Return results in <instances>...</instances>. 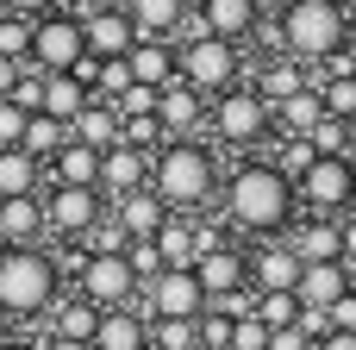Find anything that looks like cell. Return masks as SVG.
Returning <instances> with one entry per match:
<instances>
[{"label":"cell","mask_w":356,"mask_h":350,"mask_svg":"<svg viewBox=\"0 0 356 350\" xmlns=\"http://www.w3.org/2000/svg\"><path fill=\"white\" fill-rule=\"evenodd\" d=\"M275 31L294 63H325L350 44V13H344V0H288L275 13Z\"/></svg>","instance_id":"cell-2"},{"label":"cell","mask_w":356,"mask_h":350,"mask_svg":"<svg viewBox=\"0 0 356 350\" xmlns=\"http://www.w3.org/2000/svg\"><path fill=\"white\" fill-rule=\"evenodd\" d=\"M138 188H150V157L131 150V144H113V150L100 157V194L125 200V194H138Z\"/></svg>","instance_id":"cell-17"},{"label":"cell","mask_w":356,"mask_h":350,"mask_svg":"<svg viewBox=\"0 0 356 350\" xmlns=\"http://www.w3.org/2000/svg\"><path fill=\"white\" fill-rule=\"evenodd\" d=\"M344 13H350V25H356V0H344Z\"/></svg>","instance_id":"cell-55"},{"label":"cell","mask_w":356,"mask_h":350,"mask_svg":"<svg viewBox=\"0 0 356 350\" xmlns=\"http://www.w3.org/2000/svg\"><path fill=\"white\" fill-rule=\"evenodd\" d=\"M25 63H31V69H44V75H75V69L88 63L81 19H69V13L38 19V25H31V56H25Z\"/></svg>","instance_id":"cell-5"},{"label":"cell","mask_w":356,"mask_h":350,"mask_svg":"<svg viewBox=\"0 0 356 350\" xmlns=\"http://www.w3.org/2000/svg\"><path fill=\"white\" fill-rule=\"evenodd\" d=\"M319 100H325V113H332V119L356 125V75H338V81H325V88H319Z\"/></svg>","instance_id":"cell-36"},{"label":"cell","mask_w":356,"mask_h":350,"mask_svg":"<svg viewBox=\"0 0 356 350\" xmlns=\"http://www.w3.org/2000/svg\"><path fill=\"white\" fill-rule=\"evenodd\" d=\"M44 200L38 194H19V200H0V250H38L44 238Z\"/></svg>","instance_id":"cell-16"},{"label":"cell","mask_w":356,"mask_h":350,"mask_svg":"<svg viewBox=\"0 0 356 350\" xmlns=\"http://www.w3.org/2000/svg\"><path fill=\"white\" fill-rule=\"evenodd\" d=\"M81 38H88L94 63H125L131 44H138V31H131L125 13H81Z\"/></svg>","instance_id":"cell-12"},{"label":"cell","mask_w":356,"mask_h":350,"mask_svg":"<svg viewBox=\"0 0 356 350\" xmlns=\"http://www.w3.org/2000/svg\"><path fill=\"white\" fill-rule=\"evenodd\" d=\"M350 132H356V125H344V119L325 113V119L313 125V150H319V157H344V150H350Z\"/></svg>","instance_id":"cell-37"},{"label":"cell","mask_w":356,"mask_h":350,"mask_svg":"<svg viewBox=\"0 0 356 350\" xmlns=\"http://www.w3.org/2000/svg\"><path fill=\"white\" fill-rule=\"evenodd\" d=\"M94 94H88V81L81 75H44V119H56V125H75L81 119V106H88Z\"/></svg>","instance_id":"cell-23"},{"label":"cell","mask_w":356,"mask_h":350,"mask_svg":"<svg viewBox=\"0 0 356 350\" xmlns=\"http://www.w3.org/2000/svg\"><path fill=\"white\" fill-rule=\"evenodd\" d=\"M6 100H13V106H19V113H38V106H44V69H31V63H25V69H19V81H13V94H6Z\"/></svg>","instance_id":"cell-38"},{"label":"cell","mask_w":356,"mask_h":350,"mask_svg":"<svg viewBox=\"0 0 356 350\" xmlns=\"http://www.w3.org/2000/svg\"><path fill=\"white\" fill-rule=\"evenodd\" d=\"M19 69H25V63H6V56H0V100L13 94V81H19Z\"/></svg>","instance_id":"cell-47"},{"label":"cell","mask_w":356,"mask_h":350,"mask_svg":"<svg viewBox=\"0 0 356 350\" xmlns=\"http://www.w3.org/2000/svg\"><path fill=\"white\" fill-rule=\"evenodd\" d=\"M313 350H356V332H325Z\"/></svg>","instance_id":"cell-46"},{"label":"cell","mask_w":356,"mask_h":350,"mask_svg":"<svg viewBox=\"0 0 356 350\" xmlns=\"http://www.w3.org/2000/svg\"><path fill=\"white\" fill-rule=\"evenodd\" d=\"M94 326H100V307H88L81 294L50 307V338H63V344H94Z\"/></svg>","instance_id":"cell-29"},{"label":"cell","mask_w":356,"mask_h":350,"mask_svg":"<svg viewBox=\"0 0 356 350\" xmlns=\"http://www.w3.org/2000/svg\"><path fill=\"white\" fill-rule=\"evenodd\" d=\"M300 257H294V244H263L257 257H250V294H294L300 288Z\"/></svg>","instance_id":"cell-13"},{"label":"cell","mask_w":356,"mask_h":350,"mask_svg":"<svg viewBox=\"0 0 356 350\" xmlns=\"http://www.w3.org/2000/svg\"><path fill=\"white\" fill-rule=\"evenodd\" d=\"M94 350H150V319L138 307H113L94 326Z\"/></svg>","instance_id":"cell-21"},{"label":"cell","mask_w":356,"mask_h":350,"mask_svg":"<svg viewBox=\"0 0 356 350\" xmlns=\"http://www.w3.org/2000/svg\"><path fill=\"white\" fill-rule=\"evenodd\" d=\"M344 157H350V169H356V132H350V150H344Z\"/></svg>","instance_id":"cell-54"},{"label":"cell","mask_w":356,"mask_h":350,"mask_svg":"<svg viewBox=\"0 0 356 350\" xmlns=\"http://www.w3.org/2000/svg\"><path fill=\"white\" fill-rule=\"evenodd\" d=\"M275 119L288 125V138H313V125L325 119V100H319V94L307 88V94H294V100H282V106H275Z\"/></svg>","instance_id":"cell-33"},{"label":"cell","mask_w":356,"mask_h":350,"mask_svg":"<svg viewBox=\"0 0 356 350\" xmlns=\"http://www.w3.org/2000/svg\"><path fill=\"white\" fill-rule=\"evenodd\" d=\"M56 257L44 250H0V313H50L56 307Z\"/></svg>","instance_id":"cell-4"},{"label":"cell","mask_w":356,"mask_h":350,"mask_svg":"<svg viewBox=\"0 0 356 350\" xmlns=\"http://www.w3.org/2000/svg\"><path fill=\"white\" fill-rule=\"evenodd\" d=\"M44 350H94V344H63V338H50Z\"/></svg>","instance_id":"cell-52"},{"label":"cell","mask_w":356,"mask_h":350,"mask_svg":"<svg viewBox=\"0 0 356 350\" xmlns=\"http://www.w3.org/2000/svg\"><path fill=\"white\" fill-rule=\"evenodd\" d=\"M225 213L244 232H282L294 219V182L275 163H244L232 175V188H225Z\"/></svg>","instance_id":"cell-1"},{"label":"cell","mask_w":356,"mask_h":350,"mask_svg":"<svg viewBox=\"0 0 356 350\" xmlns=\"http://www.w3.org/2000/svg\"><path fill=\"white\" fill-rule=\"evenodd\" d=\"M0 56H6V63H25V56H31V25H25V19H6V25H0Z\"/></svg>","instance_id":"cell-40"},{"label":"cell","mask_w":356,"mask_h":350,"mask_svg":"<svg viewBox=\"0 0 356 350\" xmlns=\"http://www.w3.org/2000/svg\"><path fill=\"white\" fill-rule=\"evenodd\" d=\"M38 175H44V163H38V157H25V150H0V200L31 194V188H38Z\"/></svg>","instance_id":"cell-31"},{"label":"cell","mask_w":356,"mask_h":350,"mask_svg":"<svg viewBox=\"0 0 356 350\" xmlns=\"http://www.w3.org/2000/svg\"><path fill=\"white\" fill-rule=\"evenodd\" d=\"M69 138H75V144H88L94 157H106L113 144H125V119H119L106 100H88V106H81V119L69 125Z\"/></svg>","instance_id":"cell-20"},{"label":"cell","mask_w":356,"mask_h":350,"mask_svg":"<svg viewBox=\"0 0 356 350\" xmlns=\"http://www.w3.org/2000/svg\"><path fill=\"white\" fill-rule=\"evenodd\" d=\"M175 75L207 100H219L232 81H238V44H219V38H194V44H181L175 50Z\"/></svg>","instance_id":"cell-6"},{"label":"cell","mask_w":356,"mask_h":350,"mask_svg":"<svg viewBox=\"0 0 356 350\" xmlns=\"http://www.w3.org/2000/svg\"><path fill=\"white\" fill-rule=\"evenodd\" d=\"M294 257H300V263H344V232H338V219H307V225L294 232Z\"/></svg>","instance_id":"cell-26"},{"label":"cell","mask_w":356,"mask_h":350,"mask_svg":"<svg viewBox=\"0 0 356 350\" xmlns=\"http://www.w3.org/2000/svg\"><path fill=\"white\" fill-rule=\"evenodd\" d=\"M44 169L56 175V188H100V157H94L88 144H75V138H69Z\"/></svg>","instance_id":"cell-25"},{"label":"cell","mask_w":356,"mask_h":350,"mask_svg":"<svg viewBox=\"0 0 356 350\" xmlns=\"http://www.w3.org/2000/svg\"><path fill=\"white\" fill-rule=\"evenodd\" d=\"M113 219H119V232H125V238H156V232H163V219H169V207H163L150 188H138V194L113 200Z\"/></svg>","instance_id":"cell-22"},{"label":"cell","mask_w":356,"mask_h":350,"mask_svg":"<svg viewBox=\"0 0 356 350\" xmlns=\"http://www.w3.org/2000/svg\"><path fill=\"white\" fill-rule=\"evenodd\" d=\"M300 194H307V207H313V213H350V200H356V169H350V157H319V163L300 175Z\"/></svg>","instance_id":"cell-10"},{"label":"cell","mask_w":356,"mask_h":350,"mask_svg":"<svg viewBox=\"0 0 356 350\" xmlns=\"http://www.w3.org/2000/svg\"><path fill=\"white\" fill-rule=\"evenodd\" d=\"M344 294H350V269H344V263H307V269H300V288H294L300 313H325V307H338Z\"/></svg>","instance_id":"cell-18"},{"label":"cell","mask_w":356,"mask_h":350,"mask_svg":"<svg viewBox=\"0 0 356 350\" xmlns=\"http://www.w3.org/2000/svg\"><path fill=\"white\" fill-rule=\"evenodd\" d=\"M125 263H131V276H138V294L163 276V250H156V238H131L125 244Z\"/></svg>","instance_id":"cell-34"},{"label":"cell","mask_w":356,"mask_h":350,"mask_svg":"<svg viewBox=\"0 0 356 350\" xmlns=\"http://www.w3.org/2000/svg\"><path fill=\"white\" fill-rule=\"evenodd\" d=\"M75 282H81V301L100 307V313H113V307H138V276H131L125 250H113V257H94V250H88V263H81Z\"/></svg>","instance_id":"cell-7"},{"label":"cell","mask_w":356,"mask_h":350,"mask_svg":"<svg viewBox=\"0 0 356 350\" xmlns=\"http://www.w3.org/2000/svg\"><path fill=\"white\" fill-rule=\"evenodd\" d=\"M338 232H344V263H356V219H338Z\"/></svg>","instance_id":"cell-48"},{"label":"cell","mask_w":356,"mask_h":350,"mask_svg":"<svg viewBox=\"0 0 356 350\" xmlns=\"http://www.w3.org/2000/svg\"><path fill=\"white\" fill-rule=\"evenodd\" d=\"M138 313L144 319H200L207 313V288L194 269H163L144 294H138Z\"/></svg>","instance_id":"cell-8"},{"label":"cell","mask_w":356,"mask_h":350,"mask_svg":"<svg viewBox=\"0 0 356 350\" xmlns=\"http://www.w3.org/2000/svg\"><path fill=\"white\" fill-rule=\"evenodd\" d=\"M6 19H19V13H13V6H6V0H0V25H6Z\"/></svg>","instance_id":"cell-53"},{"label":"cell","mask_w":356,"mask_h":350,"mask_svg":"<svg viewBox=\"0 0 356 350\" xmlns=\"http://www.w3.org/2000/svg\"><path fill=\"white\" fill-rule=\"evenodd\" d=\"M125 69H131V81L150 88V94H163L169 81H181V75H175V50H169V38H138L131 56H125Z\"/></svg>","instance_id":"cell-19"},{"label":"cell","mask_w":356,"mask_h":350,"mask_svg":"<svg viewBox=\"0 0 356 350\" xmlns=\"http://www.w3.org/2000/svg\"><path fill=\"white\" fill-rule=\"evenodd\" d=\"M232 350H269V326H263L257 313L232 319Z\"/></svg>","instance_id":"cell-41"},{"label":"cell","mask_w":356,"mask_h":350,"mask_svg":"<svg viewBox=\"0 0 356 350\" xmlns=\"http://www.w3.org/2000/svg\"><path fill=\"white\" fill-rule=\"evenodd\" d=\"M319 338L307 332V326H288V332H269V350H313Z\"/></svg>","instance_id":"cell-45"},{"label":"cell","mask_w":356,"mask_h":350,"mask_svg":"<svg viewBox=\"0 0 356 350\" xmlns=\"http://www.w3.org/2000/svg\"><path fill=\"white\" fill-rule=\"evenodd\" d=\"M0 350H38V344H25V338H0Z\"/></svg>","instance_id":"cell-51"},{"label":"cell","mask_w":356,"mask_h":350,"mask_svg":"<svg viewBox=\"0 0 356 350\" xmlns=\"http://www.w3.org/2000/svg\"><path fill=\"white\" fill-rule=\"evenodd\" d=\"M350 219H356V200H350Z\"/></svg>","instance_id":"cell-56"},{"label":"cell","mask_w":356,"mask_h":350,"mask_svg":"<svg viewBox=\"0 0 356 350\" xmlns=\"http://www.w3.org/2000/svg\"><path fill=\"white\" fill-rule=\"evenodd\" d=\"M125 19L138 38H169L188 19V0H125Z\"/></svg>","instance_id":"cell-27"},{"label":"cell","mask_w":356,"mask_h":350,"mask_svg":"<svg viewBox=\"0 0 356 350\" xmlns=\"http://www.w3.org/2000/svg\"><path fill=\"white\" fill-rule=\"evenodd\" d=\"M6 6H13V13H50L56 0H6Z\"/></svg>","instance_id":"cell-49"},{"label":"cell","mask_w":356,"mask_h":350,"mask_svg":"<svg viewBox=\"0 0 356 350\" xmlns=\"http://www.w3.org/2000/svg\"><path fill=\"white\" fill-rule=\"evenodd\" d=\"M294 94H307V63H263V75H257V100L275 113L282 100H294Z\"/></svg>","instance_id":"cell-28"},{"label":"cell","mask_w":356,"mask_h":350,"mask_svg":"<svg viewBox=\"0 0 356 350\" xmlns=\"http://www.w3.org/2000/svg\"><path fill=\"white\" fill-rule=\"evenodd\" d=\"M63 144H69V125H56V119H44V113H31V119H25V138H19V150H25V157L50 163Z\"/></svg>","instance_id":"cell-32"},{"label":"cell","mask_w":356,"mask_h":350,"mask_svg":"<svg viewBox=\"0 0 356 350\" xmlns=\"http://www.w3.org/2000/svg\"><path fill=\"white\" fill-rule=\"evenodd\" d=\"M207 119H213V132H219L225 144H257L263 125H269V106L257 100V88H225Z\"/></svg>","instance_id":"cell-9"},{"label":"cell","mask_w":356,"mask_h":350,"mask_svg":"<svg viewBox=\"0 0 356 350\" xmlns=\"http://www.w3.org/2000/svg\"><path fill=\"white\" fill-rule=\"evenodd\" d=\"M100 219H106L100 188H56V194L44 200V225H50V232H63V238H88Z\"/></svg>","instance_id":"cell-11"},{"label":"cell","mask_w":356,"mask_h":350,"mask_svg":"<svg viewBox=\"0 0 356 350\" xmlns=\"http://www.w3.org/2000/svg\"><path fill=\"white\" fill-rule=\"evenodd\" d=\"M350 63H356V50H350Z\"/></svg>","instance_id":"cell-57"},{"label":"cell","mask_w":356,"mask_h":350,"mask_svg":"<svg viewBox=\"0 0 356 350\" xmlns=\"http://www.w3.org/2000/svg\"><path fill=\"white\" fill-rule=\"evenodd\" d=\"M263 25V6L257 0H200V38H219V44H238Z\"/></svg>","instance_id":"cell-14"},{"label":"cell","mask_w":356,"mask_h":350,"mask_svg":"<svg viewBox=\"0 0 356 350\" xmlns=\"http://www.w3.org/2000/svg\"><path fill=\"white\" fill-rule=\"evenodd\" d=\"M194 276H200L207 301H225V294H244V288H250V257H238L232 244H219V250H207V257L194 263Z\"/></svg>","instance_id":"cell-15"},{"label":"cell","mask_w":356,"mask_h":350,"mask_svg":"<svg viewBox=\"0 0 356 350\" xmlns=\"http://www.w3.org/2000/svg\"><path fill=\"white\" fill-rule=\"evenodd\" d=\"M156 119H163V132H194V125H207V100L188 81H169L156 94Z\"/></svg>","instance_id":"cell-24"},{"label":"cell","mask_w":356,"mask_h":350,"mask_svg":"<svg viewBox=\"0 0 356 350\" xmlns=\"http://www.w3.org/2000/svg\"><path fill=\"white\" fill-rule=\"evenodd\" d=\"M150 194L163 207H200L213 194V150L194 138H169L150 157Z\"/></svg>","instance_id":"cell-3"},{"label":"cell","mask_w":356,"mask_h":350,"mask_svg":"<svg viewBox=\"0 0 356 350\" xmlns=\"http://www.w3.org/2000/svg\"><path fill=\"white\" fill-rule=\"evenodd\" d=\"M269 332H288V326H300V301L294 294H257V307H250Z\"/></svg>","instance_id":"cell-35"},{"label":"cell","mask_w":356,"mask_h":350,"mask_svg":"<svg viewBox=\"0 0 356 350\" xmlns=\"http://www.w3.org/2000/svg\"><path fill=\"white\" fill-rule=\"evenodd\" d=\"M200 350H232V319L225 313H200Z\"/></svg>","instance_id":"cell-43"},{"label":"cell","mask_w":356,"mask_h":350,"mask_svg":"<svg viewBox=\"0 0 356 350\" xmlns=\"http://www.w3.org/2000/svg\"><path fill=\"white\" fill-rule=\"evenodd\" d=\"M325 332H356V288L338 301V307H325Z\"/></svg>","instance_id":"cell-44"},{"label":"cell","mask_w":356,"mask_h":350,"mask_svg":"<svg viewBox=\"0 0 356 350\" xmlns=\"http://www.w3.org/2000/svg\"><path fill=\"white\" fill-rule=\"evenodd\" d=\"M81 13H125V0H88Z\"/></svg>","instance_id":"cell-50"},{"label":"cell","mask_w":356,"mask_h":350,"mask_svg":"<svg viewBox=\"0 0 356 350\" xmlns=\"http://www.w3.org/2000/svg\"><path fill=\"white\" fill-rule=\"evenodd\" d=\"M94 88H100V94H106V106H113V100L131 88V69H125V63H94Z\"/></svg>","instance_id":"cell-42"},{"label":"cell","mask_w":356,"mask_h":350,"mask_svg":"<svg viewBox=\"0 0 356 350\" xmlns=\"http://www.w3.org/2000/svg\"><path fill=\"white\" fill-rule=\"evenodd\" d=\"M313 163H319V150H313V138H288V150L275 157V169H282L288 182H300V175H307Z\"/></svg>","instance_id":"cell-39"},{"label":"cell","mask_w":356,"mask_h":350,"mask_svg":"<svg viewBox=\"0 0 356 350\" xmlns=\"http://www.w3.org/2000/svg\"><path fill=\"white\" fill-rule=\"evenodd\" d=\"M156 250H163V269H194V257H200V244H194V225H188V219H163V232H156Z\"/></svg>","instance_id":"cell-30"}]
</instances>
